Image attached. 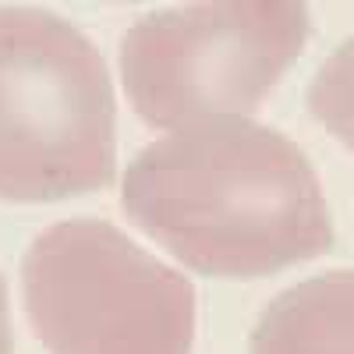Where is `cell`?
<instances>
[{
	"mask_svg": "<svg viewBox=\"0 0 354 354\" xmlns=\"http://www.w3.org/2000/svg\"><path fill=\"white\" fill-rule=\"evenodd\" d=\"M128 220L202 277L255 280L333 248L308 156L245 117L177 128L135 153L121 181Z\"/></svg>",
	"mask_w": 354,
	"mask_h": 354,
	"instance_id": "cell-1",
	"label": "cell"
},
{
	"mask_svg": "<svg viewBox=\"0 0 354 354\" xmlns=\"http://www.w3.org/2000/svg\"><path fill=\"white\" fill-rule=\"evenodd\" d=\"M117 170V96L103 53L43 8H0V198L61 202Z\"/></svg>",
	"mask_w": 354,
	"mask_h": 354,
	"instance_id": "cell-2",
	"label": "cell"
},
{
	"mask_svg": "<svg viewBox=\"0 0 354 354\" xmlns=\"http://www.w3.org/2000/svg\"><path fill=\"white\" fill-rule=\"evenodd\" d=\"M21 298L50 354H192L188 277L96 216L61 220L28 245Z\"/></svg>",
	"mask_w": 354,
	"mask_h": 354,
	"instance_id": "cell-3",
	"label": "cell"
},
{
	"mask_svg": "<svg viewBox=\"0 0 354 354\" xmlns=\"http://www.w3.org/2000/svg\"><path fill=\"white\" fill-rule=\"evenodd\" d=\"M301 0H213L160 8L121 39V82L153 128L245 117L277 88L308 43Z\"/></svg>",
	"mask_w": 354,
	"mask_h": 354,
	"instance_id": "cell-4",
	"label": "cell"
},
{
	"mask_svg": "<svg viewBox=\"0 0 354 354\" xmlns=\"http://www.w3.org/2000/svg\"><path fill=\"white\" fill-rule=\"evenodd\" d=\"M248 354H354V270L280 290L262 308Z\"/></svg>",
	"mask_w": 354,
	"mask_h": 354,
	"instance_id": "cell-5",
	"label": "cell"
},
{
	"mask_svg": "<svg viewBox=\"0 0 354 354\" xmlns=\"http://www.w3.org/2000/svg\"><path fill=\"white\" fill-rule=\"evenodd\" d=\"M308 110L340 145L354 153V36H347L315 71Z\"/></svg>",
	"mask_w": 354,
	"mask_h": 354,
	"instance_id": "cell-6",
	"label": "cell"
},
{
	"mask_svg": "<svg viewBox=\"0 0 354 354\" xmlns=\"http://www.w3.org/2000/svg\"><path fill=\"white\" fill-rule=\"evenodd\" d=\"M0 354H15V330H11V301L8 283L0 277Z\"/></svg>",
	"mask_w": 354,
	"mask_h": 354,
	"instance_id": "cell-7",
	"label": "cell"
}]
</instances>
